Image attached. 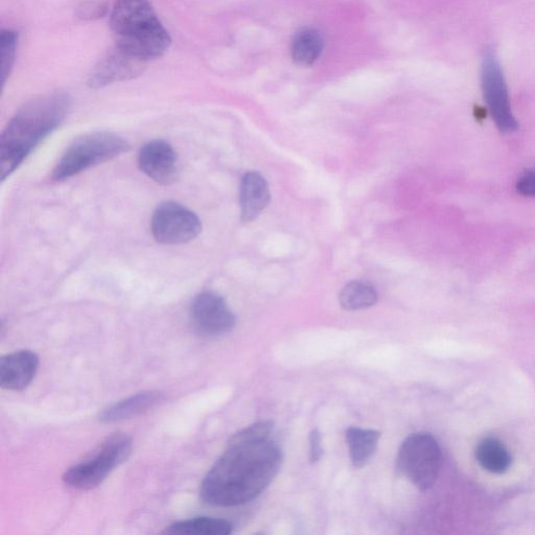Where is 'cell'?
<instances>
[{"instance_id": "18", "label": "cell", "mask_w": 535, "mask_h": 535, "mask_svg": "<svg viewBox=\"0 0 535 535\" xmlns=\"http://www.w3.org/2000/svg\"><path fill=\"white\" fill-rule=\"evenodd\" d=\"M232 524L223 519L195 518L176 522L164 531L166 534L179 535H228L232 533Z\"/></svg>"}, {"instance_id": "4", "label": "cell", "mask_w": 535, "mask_h": 535, "mask_svg": "<svg viewBox=\"0 0 535 535\" xmlns=\"http://www.w3.org/2000/svg\"><path fill=\"white\" fill-rule=\"evenodd\" d=\"M130 149L119 135L97 132L78 138L60 158L53 172L57 181L74 177L92 167L118 157Z\"/></svg>"}, {"instance_id": "3", "label": "cell", "mask_w": 535, "mask_h": 535, "mask_svg": "<svg viewBox=\"0 0 535 535\" xmlns=\"http://www.w3.org/2000/svg\"><path fill=\"white\" fill-rule=\"evenodd\" d=\"M116 48L147 62L164 55L171 37L149 0H119L111 14Z\"/></svg>"}, {"instance_id": "10", "label": "cell", "mask_w": 535, "mask_h": 535, "mask_svg": "<svg viewBox=\"0 0 535 535\" xmlns=\"http://www.w3.org/2000/svg\"><path fill=\"white\" fill-rule=\"evenodd\" d=\"M138 165L147 176L162 185H169L177 179V154L165 141L157 139L146 144L138 154Z\"/></svg>"}, {"instance_id": "11", "label": "cell", "mask_w": 535, "mask_h": 535, "mask_svg": "<svg viewBox=\"0 0 535 535\" xmlns=\"http://www.w3.org/2000/svg\"><path fill=\"white\" fill-rule=\"evenodd\" d=\"M40 360L31 351H19L0 360V386L10 391L27 389L35 379Z\"/></svg>"}, {"instance_id": "14", "label": "cell", "mask_w": 535, "mask_h": 535, "mask_svg": "<svg viewBox=\"0 0 535 535\" xmlns=\"http://www.w3.org/2000/svg\"><path fill=\"white\" fill-rule=\"evenodd\" d=\"M271 199L269 185L258 172L247 173L241 182V219L249 223L258 219Z\"/></svg>"}, {"instance_id": "6", "label": "cell", "mask_w": 535, "mask_h": 535, "mask_svg": "<svg viewBox=\"0 0 535 535\" xmlns=\"http://www.w3.org/2000/svg\"><path fill=\"white\" fill-rule=\"evenodd\" d=\"M443 464V453L435 437L415 433L407 437L399 451L397 469L421 491L434 485Z\"/></svg>"}, {"instance_id": "17", "label": "cell", "mask_w": 535, "mask_h": 535, "mask_svg": "<svg viewBox=\"0 0 535 535\" xmlns=\"http://www.w3.org/2000/svg\"><path fill=\"white\" fill-rule=\"evenodd\" d=\"M323 48L324 41L317 30H301L296 33L292 41V59L297 65L312 66L320 58Z\"/></svg>"}, {"instance_id": "13", "label": "cell", "mask_w": 535, "mask_h": 535, "mask_svg": "<svg viewBox=\"0 0 535 535\" xmlns=\"http://www.w3.org/2000/svg\"><path fill=\"white\" fill-rule=\"evenodd\" d=\"M164 400V393L159 391L139 392L104 409L99 415V421L103 424L128 421L150 411Z\"/></svg>"}, {"instance_id": "1", "label": "cell", "mask_w": 535, "mask_h": 535, "mask_svg": "<svg viewBox=\"0 0 535 535\" xmlns=\"http://www.w3.org/2000/svg\"><path fill=\"white\" fill-rule=\"evenodd\" d=\"M274 424H254L234 436L211 471L200 494L209 505L234 507L260 496L282 468L283 452L271 439Z\"/></svg>"}, {"instance_id": "7", "label": "cell", "mask_w": 535, "mask_h": 535, "mask_svg": "<svg viewBox=\"0 0 535 535\" xmlns=\"http://www.w3.org/2000/svg\"><path fill=\"white\" fill-rule=\"evenodd\" d=\"M152 234L164 245H181L195 240L202 230L200 219L176 202L160 204L152 218Z\"/></svg>"}, {"instance_id": "21", "label": "cell", "mask_w": 535, "mask_h": 535, "mask_svg": "<svg viewBox=\"0 0 535 535\" xmlns=\"http://www.w3.org/2000/svg\"><path fill=\"white\" fill-rule=\"evenodd\" d=\"M517 191L520 195L535 198V170L526 171L517 182Z\"/></svg>"}, {"instance_id": "22", "label": "cell", "mask_w": 535, "mask_h": 535, "mask_svg": "<svg viewBox=\"0 0 535 535\" xmlns=\"http://www.w3.org/2000/svg\"><path fill=\"white\" fill-rule=\"evenodd\" d=\"M321 435L318 430L310 434V460L312 463L318 462L322 457Z\"/></svg>"}, {"instance_id": "2", "label": "cell", "mask_w": 535, "mask_h": 535, "mask_svg": "<svg viewBox=\"0 0 535 535\" xmlns=\"http://www.w3.org/2000/svg\"><path fill=\"white\" fill-rule=\"evenodd\" d=\"M71 99L62 92L50 93L23 105L0 138V174L5 181L43 139L66 119Z\"/></svg>"}, {"instance_id": "20", "label": "cell", "mask_w": 535, "mask_h": 535, "mask_svg": "<svg viewBox=\"0 0 535 535\" xmlns=\"http://www.w3.org/2000/svg\"><path fill=\"white\" fill-rule=\"evenodd\" d=\"M18 36L15 32L4 31L0 37V59H2V80L6 83L10 77L17 50Z\"/></svg>"}, {"instance_id": "16", "label": "cell", "mask_w": 535, "mask_h": 535, "mask_svg": "<svg viewBox=\"0 0 535 535\" xmlns=\"http://www.w3.org/2000/svg\"><path fill=\"white\" fill-rule=\"evenodd\" d=\"M476 458L485 471L493 474L505 473L513 461L508 449L496 437H485L480 441Z\"/></svg>"}, {"instance_id": "19", "label": "cell", "mask_w": 535, "mask_h": 535, "mask_svg": "<svg viewBox=\"0 0 535 535\" xmlns=\"http://www.w3.org/2000/svg\"><path fill=\"white\" fill-rule=\"evenodd\" d=\"M341 307L346 311H359L375 306L378 293L374 287L362 282L347 284L339 294Z\"/></svg>"}, {"instance_id": "5", "label": "cell", "mask_w": 535, "mask_h": 535, "mask_svg": "<svg viewBox=\"0 0 535 535\" xmlns=\"http://www.w3.org/2000/svg\"><path fill=\"white\" fill-rule=\"evenodd\" d=\"M132 449V439L127 434H112L90 457L67 470L63 481L75 490H92L130 457Z\"/></svg>"}, {"instance_id": "8", "label": "cell", "mask_w": 535, "mask_h": 535, "mask_svg": "<svg viewBox=\"0 0 535 535\" xmlns=\"http://www.w3.org/2000/svg\"><path fill=\"white\" fill-rule=\"evenodd\" d=\"M482 90L488 110L503 133H511L518 129L513 110H511L507 85L501 66L495 56L486 54L482 65Z\"/></svg>"}, {"instance_id": "9", "label": "cell", "mask_w": 535, "mask_h": 535, "mask_svg": "<svg viewBox=\"0 0 535 535\" xmlns=\"http://www.w3.org/2000/svg\"><path fill=\"white\" fill-rule=\"evenodd\" d=\"M191 319L195 330L204 336H221L236 325V316L225 300L213 292H203L193 301Z\"/></svg>"}, {"instance_id": "15", "label": "cell", "mask_w": 535, "mask_h": 535, "mask_svg": "<svg viewBox=\"0 0 535 535\" xmlns=\"http://www.w3.org/2000/svg\"><path fill=\"white\" fill-rule=\"evenodd\" d=\"M381 433L376 430L350 428L346 431V441L350 449L353 465L357 469L365 467L375 455Z\"/></svg>"}, {"instance_id": "12", "label": "cell", "mask_w": 535, "mask_h": 535, "mask_svg": "<svg viewBox=\"0 0 535 535\" xmlns=\"http://www.w3.org/2000/svg\"><path fill=\"white\" fill-rule=\"evenodd\" d=\"M146 62L116 48L95 69L89 80L93 88H100L115 82L131 79L142 73Z\"/></svg>"}]
</instances>
